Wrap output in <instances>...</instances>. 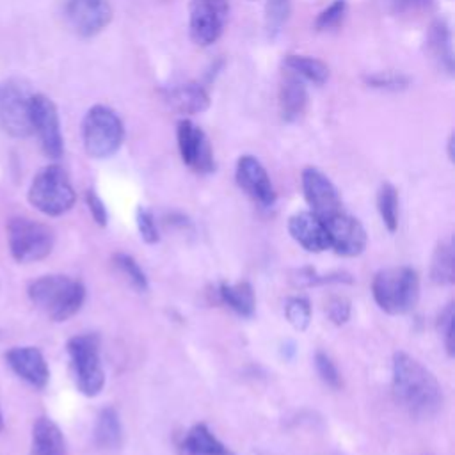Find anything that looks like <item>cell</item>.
Masks as SVG:
<instances>
[{"label":"cell","mask_w":455,"mask_h":455,"mask_svg":"<svg viewBox=\"0 0 455 455\" xmlns=\"http://www.w3.org/2000/svg\"><path fill=\"white\" fill-rule=\"evenodd\" d=\"M393 395L411 416L418 419L434 418L444 403L437 377L407 352L393 355Z\"/></svg>","instance_id":"obj_1"},{"label":"cell","mask_w":455,"mask_h":455,"mask_svg":"<svg viewBox=\"0 0 455 455\" xmlns=\"http://www.w3.org/2000/svg\"><path fill=\"white\" fill-rule=\"evenodd\" d=\"M27 291L30 302L52 322L69 320L85 300L84 284L64 274L41 275L28 284Z\"/></svg>","instance_id":"obj_2"},{"label":"cell","mask_w":455,"mask_h":455,"mask_svg":"<svg viewBox=\"0 0 455 455\" xmlns=\"http://www.w3.org/2000/svg\"><path fill=\"white\" fill-rule=\"evenodd\" d=\"M371 295L387 315H405L419 299V277L411 267H387L379 270L371 281Z\"/></svg>","instance_id":"obj_3"},{"label":"cell","mask_w":455,"mask_h":455,"mask_svg":"<svg viewBox=\"0 0 455 455\" xmlns=\"http://www.w3.org/2000/svg\"><path fill=\"white\" fill-rule=\"evenodd\" d=\"M27 196L28 203L48 217L64 215L75 206L76 201V192L69 181L68 172L57 164L43 167L32 178Z\"/></svg>","instance_id":"obj_4"},{"label":"cell","mask_w":455,"mask_h":455,"mask_svg":"<svg viewBox=\"0 0 455 455\" xmlns=\"http://www.w3.org/2000/svg\"><path fill=\"white\" fill-rule=\"evenodd\" d=\"M71 375L76 389L84 396H98L105 387V370L100 355V338L96 334H76L66 345Z\"/></svg>","instance_id":"obj_5"},{"label":"cell","mask_w":455,"mask_h":455,"mask_svg":"<svg viewBox=\"0 0 455 455\" xmlns=\"http://www.w3.org/2000/svg\"><path fill=\"white\" fill-rule=\"evenodd\" d=\"M124 126L119 116L105 107L94 105L82 119L84 149L92 158H108L123 144Z\"/></svg>","instance_id":"obj_6"},{"label":"cell","mask_w":455,"mask_h":455,"mask_svg":"<svg viewBox=\"0 0 455 455\" xmlns=\"http://www.w3.org/2000/svg\"><path fill=\"white\" fill-rule=\"evenodd\" d=\"M55 243V235L50 226L28 219L12 217L7 222V245L14 261L27 265L44 259Z\"/></svg>","instance_id":"obj_7"},{"label":"cell","mask_w":455,"mask_h":455,"mask_svg":"<svg viewBox=\"0 0 455 455\" xmlns=\"http://www.w3.org/2000/svg\"><path fill=\"white\" fill-rule=\"evenodd\" d=\"M30 92L16 80L0 82V128L16 139L32 135Z\"/></svg>","instance_id":"obj_8"},{"label":"cell","mask_w":455,"mask_h":455,"mask_svg":"<svg viewBox=\"0 0 455 455\" xmlns=\"http://www.w3.org/2000/svg\"><path fill=\"white\" fill-rule=\"evenodd\" d=\"M30 124L46 156L59 160L64 153V139L55 103L44 94L30 96Z\"/></svg>","instance_id":"obj_9"},{"label":"cell","mask_w":455,"mask_h":455,"mask_svg":"<svg viewBox=\"0 0 455 455\" xmlns=\"http://www.w3.org/2000/svg\"><path fill=\"white\" fill-rule=\"evenodd\" d=\"M226 0H192L188 5V32L197 46L213 44L228 21Z\"/></svg>","instance_id":"obj_10"},{"label":"cell","mask_w":455,"mask_h":455,"mask_svg":"<svg viewBox=\"0 0 455 455\" xmlns=\"http://www.w3.org/2000/svg\"><path fill=\"white\" fill-rule=\"evenodd\" d=\"M180 155L185 165L199 174H210L215 171L213 151L206 133L190 119H181L176 130Z\"/></svg>","instance_id":"obj_11"},{"label":"cell","mask_w":455,"mask_h":455,"mask_svg":"<svg viewBox=\"0 0 455 455\" xmlns=\"http://www.w3.org/2000/svg\"><path fill=\"white\" fill-rule=\"evenodd\" d=\"M323 224L329 236V249H332L336 254L355 258L364 251L368 242L366 231L363 224L345 210L325 219Z\"/></svg>","instance_id":"obj_12"},{"label":"cell","mask_w":455,"mask_h":455,"mask_svg":"<svg viewBox=\"0 0 455 455\" xmlns=\"http://www.w3.org/2000/svg\"><path fill=\"white\" fill-rule=\"evenodd\" d=\"M302 192L309 212H313L322 220L343 212L341 197L332 185V181L318 169L307 167L302 171Z\"/></svg>","instance_id":"obj_13"},{"label":"cell","mask_w":455,"mask_h":455,"mask_svg":"<svg viewBox=\"0 0 455 455\" xmlns=\"http://www.w3.org/2000/svg\"><path fill=\"white\" fill-rule=\"evenodd\" d=\"M64 14L75 34L92 37L110 23L112 7L108 0H68Z\"/></svg>","instance_id":"obj_14"},{"label":"cell","mask_w":455,"mask_h":455,"mask_svg":"<svg viewBox=\"0 0 455 455\" xmlns=\"http://www.w3.org/2000/svg\"><path fill=\"white\" fill-rule=\"evenodd\" d=\"M235 178L238 187L263 208H268L275 203V190L270 181V176L256 156H240L236 162Z\"/></svg>","instance_id":"obj_15"},{"label":"cell","mask_w":455,"mask_h":455,"mask_svg":"<svg viewBox=\"0 0 455 455\" xmlns=\"http://www.w3.org/2000/svg\"><path fill=\"white\" fill-rule=\"evenodd\" d=\"M5 361L9 368L28 386L36 389H44L50 380V368L37 347H12L5 352Z\"/></svg>","instance_id":"obj_16"},{"label":"cell","mask_w":455,"mask_h":455,"mask_svg":"<svg viewBox=\"0 0 455 455\" xmlns=\"http://www.w3.org/2000/svg\"><path fill=\"white\" fill-rule=\"evenodd\" d=\"M288 233L307 252H322L329 249L325 224L313 212H299L288 219Z\"/></svg>","instance_id":"obj_17"},{"label":"cell","mask_w":455,"mask_h":455,"mask_svg":"<svg viewBox=\"0 0 455 455\" xmlns=\"http://www.w3.org/2000/svg\"><path fill=\"white\" fill-rule=\"evenodd\" d=\"M164 100L167 105L183 116L201 114L210 105V96L197 82H185L165 91Z\"/></svg>","instance_id":"obj_18"},{"label":"cell","mask_w":455,"mask_h":455,"mask_svg":"<svg viewBox=\"0 0 455 455\" xmlns=\"http://www.w3.org/2000/svg\"><path fill=\"white\" fill-rule=\"evenodd\" d=\"M178 451L180 455H233L204 423H196L187 430L178 444Z\"/></svg>","instance_id":"obj_19"},{"label":"cell","mask_w":455,"mask_h":455,"mask_svg":"<svg viewBox=\"0 0 455 455\" xmlns=\"http://www.w3.org/2000/svg\"><path fill=\"white\" fill-rule=\"evenodd\" d=\"M30 455H66V441L59 425L41 416L32 425Z\"/></svg>","instance_id":"obj_20"},{"label":"cell","mask_w":455,"mask_h":455,"mask_svg":"<svg viewBox=\"0 0 455 455\" xmlns=\"http://www.w3.org/2000/svg\"><path fill=\"white\" fill-rule=\"evenodd\" d=\"M427 48L430 59L435 66L448 75L453 73V46H451V30L446 20H435L427 36Z\"/></svg>","instance_id":"obj_21"},{"label":"cell","mask_w":455,"mask_h":455,"mask_svg":"<svg viewBox=\"0 0 455 455\" xmlns=\"http://www.w3.org/2000/svg\"><path fill=\"white\" fill-rule=\"evenodd\" d=\"M219 297L238 316L251 318L256 311V295L251 283L247 281H240L235 284L220 283Z\"/></svg>","instance_id":"obj_22"},{"label":"cell","mask_w":455,"mask_h":455,"mask_svg":"<svg viewBox=\"0 0 455 455\" xmlns=\"http://www.w3.org/2000/svg\"><path fill=\"white\" fill-rule=\"evenodd\" d=\"M279 103H281V112L286 121H295L302 116L306 103H307V92L304 80H300L295 75H288L279 91Z\"/></svg>","instance_id":"obj_23"},{"label":"cell","mask_w":455,"mask_h":455,"mask_svg":"<svg viewBox=\"0 0 455 455\" xmlns=\"http://www.w3.org/2000/svg\"><path fill=\"white\" fill-rule=\"evenodd\" d=\"M94 443L101 450H117L123 443V425L114 407H105L98 412L94 423Z\"/></svg>","instance_id":"obj_24"},{"label":"cell","mask_w":455,"mask_h":455,"mask_svg":"<svg viewBox=\"0 0 455 455\" xmlns=\"http://www.w3.org/2000/svg\"><path fill=\"white\" fill-rule=\"evenodd\" d=\"M430 281L439 286L455 283V254L451 240L437 243L430 263Z\"/></svg>","instance_id":"obj_25"},{"label":"cell","mask_w":455,"mask_h":455,"mask_svg":"<svg viewBox=\"0 0 455 455\" xmlns=\"http://www.w3.org/2000/svg\"><path fill=\"white\" fill-rule=\"evenodd\" d=\"M284 68L288 73L299 76L300 80H307L316 85L325 84L329 78L327 64L309 55H288L284 59Z\"/></svg>","instance_id":"obj_26"},{"label":"cell","mask_w":455,"mask_h":455,"mask_svg":"<svg viewBox=\"0 0 455 455\" xmlns=\"http://www.w3.org/2000/svg\"><path fill=\"white\" fill-rule=\"evenodd\" d=\"M377 210L389 233L398 228V192L391 183H382L377 194Z\"/></svg>","instance_id":"obj_27"},{"label":"cell","mask_w":455,"mask_h":455,"mask_svg":"<svg viewBox=\"0 0 455 455\" xmlns=\"http://www.w3.org/2000/svg\"><path fill=\"white\" fill-rule=\"evenodd\" d=\"M112 259H114V265L119 268V272L130 281V284L137 291L144 293L149 290L148 277H146L144 270L140 268V265L135 261V258H132L130 254H124V252H116Z\"/></svg>","instance_id":"obj_28"},{"label":"cell","mask_w":455,"mask_h":455,"mask_svg":"<svg viewBox=\"0 0 455 455\" xmlns=\"http://www.w3.org/2000/svg\"><path fill=\"white\" fill-rule=\"evenodd\" d=\"M284 316L297 331H306L311 323V306L304 297H290L284 304Z\"/></svg>","instance_id":"obj_29"},{"label":"cell","mask_w":455,"mask_h":455,"mask_svg":"<svg viewBox=\"0 0 455 455\" xmlns=\"http://www.w3.org/2000/svg\"><path fill=\"white\" fill-rule=\"evenodd\" d=\"M291 5L290 0H267L265 4V23H267V30L268 36L274 37L283 25L286 23L288 16H290Z\"/></svg>","instance_id":"obj_30"},{"label":"cell","mask_w":455,"mask_h":455,"mask_svg":"<svg viewBox=\"0 0 455 455\" xmlns=\"http://www.w3.org/2000/svg\"><path fill=\"white\" fill-rule=\"evenodd\" d=\"M453 320H455V306H453V302H450V304H446V306L441 309V313H439V316H437V323H435L437 332H439V336H441V339H443L444 350H446V354H448L450 357H453V354H455V345H453Z\"/></svg>","instance_id":"obj_31"},{"label":"cell","mask_w":455,"mask_h":455,"mask_svg":"<svg viewBox=\"0 0 455 455\" xmlns=\"http://www.w3.org/2000/svg\"><path fill=\"white\" fill-rule=\"evenodd\" d=\"M364 82L375 89L398 91V89H405L409 85V76L403 73L384 71V73H373V75L364 76Z\"/></svg>","instance_id":"obj_32"},{"label":"cell","mask_w":455,"mask_h":455,"mask_svg":"<svg viewBox=\"0 0 455 455\" xmlns=\"http://www.w3.org/2000/svg\"><path fill=\"white\" fill-rule=\"evenodd\" d=\"M315 368L318 377L332 389L341 387V375L338 371V366L332 363V359L325 352H316L315 354Z\"/></svg>","instance_id":"obj_33"},{"label":"cell","mask_w":455,"mask_h":455,"mask_svg":"<svg viewBox=\"0 0 455 455\" xmlns=\"http://www.w3.org/2000/svg\"><path fill=\"white\" fill-rule=\"evenodd\" d=\"M347 12V2L345 0H334L329 7H325L315 21L316 30H331L334 27H338Z\"/></svg>","instance_id":"obj_34"},{"label":"cell","mask_w":455,"mask_h":455,"mask_svg":"<svg viewBox=\"0 0 455 455\" xmlns=\"http://www.w3.org/2000/svg\"><path fill=\"white\" fill-rule=\"evenodd\" d=\"M135 220H137V229L140 233V238L153 245L160 240V235H158V228H156V222H155V217L151 213V210L144 208V206H139L137 208V213H135Z\"/></svg>","instance_id":"obj_35"},{"label":"cell","mask_w":455,"mask_h":455,"mask_svg":"<svg viewBox=\"0 0 455 455\" xmlns=\"http://www.w3.org/2000/svg\"><path fill=\"white\" fill-rule=\"evenodd\" d=\"M395 14H423L434 9V0H384Z\"/></svg>","instance_id":"obj_36"},{"label":"cell","mask_w":455,"mask_h":455,"mask_svg":"<svg viewBox=\"0 0 455 455\" xmlns=\"http://www.w3.org/2000/svg\"><path fill=\"white\" fill-rule=\"evenodd\" d=\"M297 283L304 284V286H313V284H323V283H352L350 275L347 274H332V275H318L315 270L311 268H302L297 274Z\"/></svg>","instance_id":"obj_37"},{"label":"cell","mask_w":455,"mask_h":455,"mask_svg":"<svg viewBox=\"0 0 455 455\" xmlns=\"http://www.w3.org/2000/svg\"><path fill=\"white\" fill-rule=\"evenodd\" d=\"M85 204H87V208H89V212H91L94 222H96L98 226H107V222H108V212H107L105 203L101 201V197H100L92 188H89V190L85 192Z\"/></svg>","instance_id":"obj_38"},{"label":"cell","mask_w":455,"mask_h":455,"mask_svg":"<svg viewBox=\"0 0 455 455\" xmlns=\"http://www.w3.org/2000/svg\"><path fill=\"white\" fill-rule=\"evenodd\" d=\"M327 315L336 325H343L350 318V302L343 297H334L327 304Z\"/></svg>","instance_id":"obj_39"},{"label":"cell","mask_w":455,"mask_h":455,"mask_svg":"<svg viewBox=\"0 0 455 455\" xmlns=\"http://www.w3.org/2000/svg\"><path fill=\"white\" fill-rule=\"evenodd\" d=\"M448 158L453 162V135L448 139Z\"/></svg>","instance_id":"obj_40"},{"label":"cell","mask_w":455,"mask_h":455,"mask_svg":"<svg viewBox=\"0 0 455 455\" xmlns=\"http://www.w3.org/2000/svg\"><path fill=\"white\" fill-rule=\"evenodd\" d=\"M4 430V414H2V409H0V432Z\"/></svg>","instance_id":"obj_41"}]
</instances>
